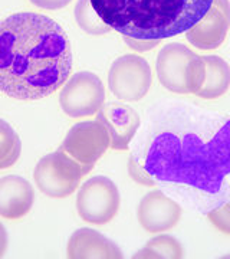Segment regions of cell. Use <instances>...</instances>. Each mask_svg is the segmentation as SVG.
I'll return each mask as SVG.
<instances>
[{"label":"cell","instance_id":"obj_1","mask_svg":"<svg viewBox=\"0 0 230 259\" xmlns=\"http://www.w3.org/2000/svg\"><path fill=\"white\" fill-rule=\"evenodd\" d=\"M128 173L190 212L230 203V117L178 100L153 104L129 144Z\"/></svg>","mask_w":230,"mask_h":259},{"label":"cell","instance_id":"obj_2","mask_svg":"<svg viewBox=\"0 0 230 259\" xmlns=\"http://www.w3.org/2000/svg\"><path fill=\"white\" fill-rule=\"evenodd\" d=\"M72 69V51L54 19L22 12L0 22V91L40 100L58 91Z\"/></svg>","mask_w":230,"mask_h":259},{"label":"cell","instance_id":"obj_3","mask_svg":"<svg viewBox=\"0 0 230 259\" xmlns=\"http://www.w3.org/2000/svg\"><path fill=\"white\" fill-rule=\"evenodd\" d=\"M95 12L122 36L163 40L186 33L209 12L213 0H91Z\"/></svg>","mask_w":230,"mask_h":259},{"label":"cell","instance_id":"obj_4","mask_svg":"<svg viewBox=\"0 0 230 259\" xmlns=\"http://www.w3.org/2000/svg\"><path fill=\"white\" fill-rule=\"evenodd\" d=\"M91 170L75 161L64 148H59L39 160L33 177L42 193L54 199H62L74 193L81 179Z\"/></svg>","mask_w":230,"mask_h":259},{"label":"cell","instance_id":"obj_5","mask_svg":"<svg viewBox=\"0 0 230 259\" xmlns=\"http://www.w3.org/2000/svg\"><path fill=\"white\" fill-rule=\"evenodd\" d=\"M120 192L108 177L95 176L86 180L76 196V210L81 219L94 225L111 222L120 209Z\"/></svg>","mask_w":230,"mask_h":259},{"label":"cell","instance_id":"obj_6","mask_svg":"<svg viewBox=\"0 0 230 259\" xmlns=\"http://www.w3.org/2000/svg\"><path fill=\"white\" fill-rule=\"evenodd\" d=\"M111 93L124 101H138L151 88L150 64L138 55H124L114 61L108 74Z\"/></svg>","mask_w":230,"mask_h":259},{"label":"cell","instance_id":"obj_7","mask_svg":"<svg viewBox=\"0 0 230 259\" xmlns=\"http://www.w3.org/2000/svg\"><path fill=\"white\" fill-rule=\"evenodd\" d=\"M59 102L65 114L72 118L94 115L105 102L104 83L92 72H78L66 81L59 94Z\"/></svg>","mask_w":230,"mask_h":259},{"label":"cell","instance_id":"obj_8","mask_svg":"<svg viewBox=\"0 0 230 259\" xmlns=\"http://www.w3.org/2000/svg\"><path fill=\"white\" fill-rule=\"evenodd\" d=\"M110 147V133L100 120L75 124L61 146L75 161L89 168H94Z\"/></svg>","mask_w":230,"mask_h":259},{"label":"cell","instance_id":"obj_9","mask_svg":"<svg viewBox=\"0 0 230 259\" xmlns=\"http://www.w3.org/2000/svg\"><path fill=\"white\" fill-rule=\"evenodd\" d=\"M181 213L183 206L160 189L146 194L137 209L138 222L150 233L173 229L180 221Z\"/></svg>","mask_w":230,"mask_h":259},{"label":"cell","instance_id":"obj_10","mask_svg":"<svg viewBox=\"0 0 230 259\" xmlns=\"http://www.w3.org/2000/svg\"><path fill=\"white\" fill-rule=\"evenodd\" d=\"M194 56V52L178 42H173L161 48L156 64L160 83L171 93L189 94L187 69Z\"/></svg>","mask_w":230,"mask_h":259},{"label":"cell","instance_id":"obj_11","mask_svg":"<svg viewBox=\"0 0 230 259\" xmlns=\"http://www.w3.org/2000/svg\"><path fill=\"white\" fill-rule=\"evenodd\" d=\"M230 28V2L213 0L204 18L187 30V40L199 49L209 51L220 47Z\"/></svg>","mask_w":230,"mask_h":259},{"label":"cell","instance_id":"obj_12","mask_svg":"<svg viewBox=\"0 0 230 259\" xmlns=\"http://www.w3.org/2000/svg\"><path fill=\"white\" fill-rule=\"evenodd\" d=\"M97 120L107 127L111 137V147L114 150H127L141 125L138 112L129 105L120 102H110L102 105Z\"/></svg>","mask_w":230,"mask_h":259},{"label":"cell","instance_id":"obj_13","mask_svg":"<svg viewBox=\"0 0 230 259\" xmlns=\"http://www.w3.org/2000/svg\"><path fill=\"white\" fill-rule=\"evenodd\" d=\"M35 202L33 187L20 176L0 179V216L5 219H20L32 209Z\"/></svg>","mask_w":230,"mask_h":259},{"label":"cell","instance_id":"obj_14","mask_svg":"<svg viewBox=\"0 0 230 259\" xmlns=\"http://www.w3.org/2000/svg\"><path fill=\"white\" fill-rule=\"evenodd\" d=\"M68 258L71 259H121V249L100 232L83 228L72 233L68 242Z\"/></svg>","mask_w":230,"mask_h":259},{"label":"cell","instance_id":"obj_15","mask_svg":"<svg viewBox=\"0 0 230 259\" xmlns=\"http://www.w3.org/2000/svg\"><path fill=\"white\" fill-rule=\"evenodd\" d=\"M204 79L196 94L203 100H216L227 93L230 87V65L220 56H203Z\"/></svg>","mask_w":230,"mask_h":259},{"label":"cell","instance_id":"obj_16","mask_svg":"<svg viewBox=\"0 0 230 259\" xmlns=\"http://www.w3.org/2000/svg\"><path fill=\"white\" fill-rule=\"evenodd\" d=\"M134 258H184L181 243L171 235H160L153 238L147 245L134 255Z\"/></svg>","mask_w":230,"mask_h":259},{"label":"cell","instance_id":"obj_17","mask_svg":"<svg viewBox=\"0 0 230 259\" xmlns=\"http://www.w3.org/2000/svg\"><path fill=\"white\" fill-rule=\"evenodd\" d=\"M22 143L9 122L0 118V170L9 168L20 157Z\"/></svg>","mask_w":230,"mask_h":259},{"label":"cell","instance_id":"obj_18","mask_svg":"<svg viewBox=\"0 0 230 259\" xmlns=\"http://www.w3.org/2000/svg\"><path fill=\"white\" fill-rule=\"evenodd\" d=\"M75 19L79 28L94 36L108 33L111 30L110 26L95 12L91 0H78L75 6Z\"/></svg>","mask_w":230,"mask_h":259},{"label":"cell","instance_id":"obj_19","mask_svg":"<svg viewBox=\"0 0 230 259\" xmlns=\"http://www.w3.org/2000/svg\"><path fill=\"white\" fill-rule=\"evenodd\" d=\"M206 216L219 231L230 235V203L223 204L221 207L209 212Z\"/></svg>","mask_w":230,"mask_h":259},{"label":"cell","instance_id":"obj_20","mask_svg":"<svg viewBox=\"0 0 230 259\" xmlns=\"http://www.w3.org/2000/svg\"><path fill=\"white\" fill-rule=\"evenodd\" d=\"M122 37L129 48H132L134 51H138V52H147L150 49L156 48L161 42V40H141V39H132V37L127 36Z\"/></svg>","mask_w":230,"mask_h":259},{"label":"cell","instance_id":"obj_21","mask_svg":"<svg viewBox=\"0 0 230 259\" xmlns=\"http://www.w3.org/2000/svg\"><path fill=\"white\" fill-rule=\"evenodd\" d=\"M71 0H30L32 5H35L40 9L46 10H56L62 9L66 5H69Z\"/></svg>","mask_w":230,"mask_h":259},{"label":"cell","instance_id":"obj_22","mask_svg":"<svg viewBox=\"0 0 230 259\" xmlns=\"http://www.w3.org/2000/svg\"><path fill=\"white\" fill-rule=\"evenodd\" d=\"M6 249H8V232L5 229V226L0 223V258L5 255Z\"/></svg>","mask_w":230,"mask_h":259}]
</instances>
